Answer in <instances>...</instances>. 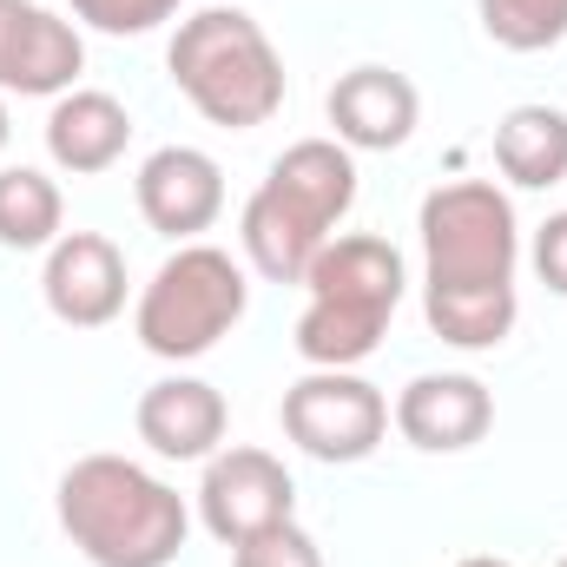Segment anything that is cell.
Here are the masks:
<instances>
[{"label": "cell", "mask_w": 567, "mask_h": 567, "mask_svg": "<svg viewBox=\"0 0 567 567\" xmlns=\"http://www.w3.org/2000/svg\"><path fill=\"white\" fill-rule=\"evenodd\" d=\"M515 205L488 178H455L423 198V310L429 330L455 350H495L515 330Z\"/></svg>", "instance_id": "obj_1"}, {"label": "cell", "mask_w": 567, "mask_h": 567, "mask_svg": "<svg viewBox=\"0 0 567 567\" xmlns=\"http://www.w3.org/2000/svg\"><path fill=\"white\" fill-rule=\"evenodd\" d=\"M60 528L93 567H172L192 515L178 488L126 455H80L60 475Z\"/></svg>", "instance_id": "obj_2"}, {"label": "cell", "mask_w": 567, "mask_h": 567, "mask_svg": "<svg viewBox=\"0 0 567 567\" xmlns=\"http://www.w3.org/2000/svg\"><path fill=\"white\" fill-rule=\"evenodd\" d=\"M357 205V158L337 140H297L271 165V178L251 192L245 205V258L258 265V278L271 284H303L317 251L337 238V225Z\"/></svg>", "instance_id": "obj_3"}, {"label": "cell", "mask_w": 567, "mask_h": 567, "mask_svg": "<svg viewBox=\"0 0 567 567\" xmlns=\"http://www.w3.org/2000/svg\"><path fill=\"white\" fill-rule=\"evenodd\" d=\"M172 86L225 133H251L284 106V60L245 7H205L172 33Z\"/></svg>", "instance_id": "obj_4"}, {"label": "cell", "mask_w": 567, "mask_h": 567, "mask_svg": "<svg viewBox=\"0 0 567 567\" xmlns=\"http://www.w3.org/2000/svg\"><path fill=\"white\" fill-rule=\"evenodd\" d=\"M303 284H310V310L297 317V357L310 370H350L383 343L403 303V251L370 231L330 238Z\"/></svg>", "instance_id": "obj_5"}, {"label": "cell", "mask_w": 567, "mask_h": 567, "mask_svg": "<svg viewBox=\"0 0 567 567\" xmlns=\"http://www.w3.org/2000/svg\"><path fill=\"white\" fill-rule=\"evenodd\" d=\"M245 303H251V284H245L231 251H218V245H178L152 271V284H145L133 330H140V343L152 357L185 363V357H205L245 317Z\"/></svg>", "instance_id": "obj_6"}, {"label": "cell", "mask_w": 567, "mask_h": 567, "mask_svg": "<svg viewBox=\"0 0 567 567\" xmlns=\"http://www.w3.org/2000/svg\"><path fill=\"white\" fill-rule=\"evenodd\" d=\"M390 429V403L357 370H310L284 390V435L317 462H363Z\"/></svg>", "instance_id": "obj_7"}, {"label": "cell", "mask_w": 567, "mask_h": 567, "mask_svg": "<svg viewBox=\"0 0 567 567\" xmlns=\"http://www.w3.org/2000/svg\"><path fill=\"white\" fill-rule=\"evenodd\" d=\"M198 515L225 548H238V542H251V535L297 515V482L271 449H225V455L205 462Z\"/></svg>", "instance_id": "obj_8"}, {"label": "cell", "mask_w": 567, "mask_h": 567, "mask_svg": "<svg viewBox=\"0 0 567 567\" xmlns=\"http://www.w3.org/2000/svg\"><path fill=\"white\" fill-rule=\"evenodd\" d=\"M80 66H86V47L60 13H47L33 0H0V93L60 100V93H73Z\"/></svg>", "instance_id": "obj_9"}, {"label": "cell", "mask_w": 567, "mask_h": 567, "mask_svg": "<svg viewBox=\"0 0 567 567\" xmlns=\"http://www.w3.org/2000/svg\"><path fill=\"white\" fill-rule=\"evenodd\" d=\"M40 290H47V310L60 323L100 330V323H113L126 310V258L100 231H60V245L47 251Z\"/></svg>", "instance_id": "obj_10"}, {"label": "cell", "mask_w": 567, "mask_h": 567, "mask_svg": "<svg viewBox=\"0 0 567 567\" xmlns=\"http://www.w3.org/2000/svg\"><path fill=\"white\" fill-rule=\"evenodd\" d=\"M140 212L165 238H198L225 212V172L198 145H158L140 165Z\"/></svg>", "instance_id": "obj_11"}, {"label": "cell", "mask_w": 567, "mask_h": 567, "mask_svg": "<svg viewBox=\"0 0 567 567\" xmlns=\"http://www.w3.org/2000/svg\"><path fill=\"white\" fill-rule=\"evenodd\" d=\"M495 423V396L488 383L462 377V370H442V377H416L403 396H396V429L403 442H416L429 455H455V449H475Z\"/></svg>", "instance_id": "obj_12"}, {"label": "cell", "mask_w": 567, "mask_h": 567, "mask_svg": "<svg viewBox=\"0 0 567 567\" xmlns=\"http://www.w3.org/2000/svg\"><path fill=\"white\" fill-rule=\"evenodd\" d=\"M416 113H423L416 86L390 66H357L330 86V126L357 152H396L416 133Z\"/></svg>", "instance_id": "obj_13"}, {"label": "cell", "mask_w": 567, "mask_h": 567, "mask_svg": "<svg viewBox=\"0 0 567 567\" xmlns=\"http://www.w3.org/2000/svg\"><path fill=\"white\" fill-rule=\"evenodd\" d=\"M140 442H152L165 462H212L225 442V396L198 377H165L140 396Z\"/></svg>", "instance_id": "obj_14"}, {"label": "cell", "mask_w": 567, "mask_h": 567, "mask_svg": "<svg viewBox=\"0 0 567 567\" xmlns=\"http://www.w3.org/2000/svg\"><path fill=\"white\" fill-rule=\"evenodd\" d=\"M126 140H133V120H126V106H120L113 93L73 86V93H60L53 113H47V152H53V165L73 172V178H93V172L120 165V158H126Z\"/></svg>", "instance_id": "obj_15"}, {"label": "cell", "mask_w": 567, "mask_h": 567, "mask_svg": "<svg viewBox=\"0 0 567 567\" xmlns=\"http://www.w3.org/2000/svg\"><path fill=\"white\" fill-rule=\"evenodd\" d=\"M495 165L528 185V192H548L567 178V113L561 106H515L502 126H495Z\"/></svg>", "instance_id": "obj_16"}, {"label": "cell", "mask_w": 567, "mask_h": 567, "mask_svg": "<svg viewBox=\"0 0 567 567\" xmlns=\"http://www.w3.org/2000/svg\"><path fill=\"white\" fill-rule=\"evenodd\" d=\"M60 185L33 165H7L0 172V245L7 251H53L60 245Z\"/></svg>", "instance_id": "obj_17"}, {"label": "cell", "mask_w": 567, "mask_h": 567, "mask_svg": "<svg viewBox=\"0 0 567 567\" xmlns=\"http://www.w3.org/2000/svg\"><path fill=\"white\" fill-rule=\"evenodd\" d=\"M482 33L508 53H548L567 40V0H482Z\"/></svg>", "instance_id": "obj_18"}, {"label": "cell", "mask_w": 567, "mask_h": 567, "mask_svg": "<svg viewBox=\"0 0 567 567\" xmlns=\"http://www.w3.org/2000/svg\"><path fill=\"white\" fill-rule=\"evenodd\" d=\"M231 567H323V548H317L297 522H278V528L238 542V548H231Z\"/></svg>", "instance_id": "obj_19"}, {"label": "cell", "mask_w": 567, "mask_h": 567, "mask_svg": "<svg viewBox=\"0 0 567 567\" xmlns=\"http://www.w3.org/2000/svg\"><path fill=\"white\" fill-rule=\"evenodd\" d=\"M73 7V20H86V27H100V33H152V27H165L185 0H66Z\"/></svg>", "instance_id": "obj_20"}, {"label": "cell", "mask_w": 567, "mask_h": 567, "mask_svg": "<svg viewBox=\"0 0 567 567\" xmlns=\"http://www.w3.org/2000/svg\"><path fill=\"white\" fill-rule=\"evenodd\" d=\"M535 271H542V284H548L555 297H567V212H555V218L535 231Z\"/></svg>", "instance_id": "obj_21"}, {"label": "cell", "mask_w": 567, "mask_h": 567, "mask_svg": "<svg viewBox=\"0 0 567 567\" xmlns=\"http://www.w3.org/2000/svg\"><path fill=\"white\" fill-rule=\"evenodd\" d=\"M455 567H508V561H495V555H468V561H455Z\"/></svg>", "instance_id": "obj_22"}, {"label": "cell", "mask_w": 567, "mask_h": 567, "mask_svg": "<svg viewBox=\"0 0 567 567\" xmlns=\"http://www.w3.org/2000/svg\"><path fill=\"white\" fill-rule=\"evenodd\" d=\"M7 133H13V126H7V106H0V145H7Z\"/></svg>", "instance_id": "obj_23"}, {"label": "cell", "mask_w": 567, "mask_h": 567, "mask_svg": "<svg viewBox=\"0 0 567 567\" xmlns=\"http://www.w3.org/2000/svg\"><path fill=\"white\" fill-rule=\"evenodd\" d=\"M561 567H567V561H561Z\"/></svg>", "instance_id": "obj_24"}]
</instances>
